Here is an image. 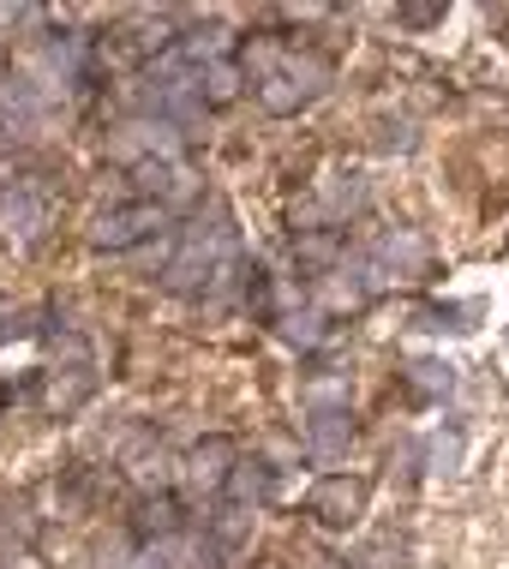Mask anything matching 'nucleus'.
Listing matches in <instances>:
<instances>
[{"instance_id":"13","label":"nucleus","mask_w":509,"mask_h":569,"mask_svg":"<svg viewBox=\"0 0 509 569\" xmlns=\"http://www.w3.org/2000/svg\"><path fill=\"white\" fill-rule=\"evenodd\" d=\"M132 569H192V546L187 540H157V546L138 551Z\"/></svg>"},{"instance_id":"2","label":"nucleus","mask_w":509,"mask_h":569,"mask_svg":"<svg viewBox=\"0 0 509 569\" xmlns=\"http://www.w3.org/2000/svg\"><path fill=\"white\" fill-rule=\"evenodd\" d=\"M234 270V234H228L222 222H198L180 234L174 246V258H168V270H162V282L174 288V295H198V288H210L216 276H228Z\"/></svg>"},{"instance_id":"4","label":"nucleus","mask_w":509,"mask_h":569,"mask_svg":"<svg viewBox=\"0 0 509 569\" xmlns=\"http://www.w3.org/2000/svg\"><path fill=\"white\" fill-rule=\"evenodd\" d=\"M366 498H372V486H366V480H353V473H330V480L312 486L306 510H312V521H323V528H353V521L366 516Z\"/></svg>"},{"instance_id":"7","label":"nucleus","mask_w":509,"mask_h":569,"mask_svg":"<svg viewBox=\"0 0 509 569\" xmlns=\"http://www.w3.org/2000/svg\"><path fill=\"white\" fill-rule=\"evenodd\" d=\"M0 217H7V228L19 240H37L42 228H49V198L30 187V180H12V187L0 192Z\"/></svg>"},{"instance_id":"21","label":"nucleus","mask_w":509,"mask_h":569,"mask_svg":"<svg viewBox=\"0 0 509 569\" xmlns=\"http://www.w3.org/2000/svg\"><path fill=\"white\" fill-rule=\"evenodd\" d=\"M132 473H138L144 486H162V480H168V456H162V450H157V456H138Z\"/></svg>"},{"instance_id":"11","label":"nucleus","mask_w":509,"mask_h":569,"mask_svg":"<svg viewBox=\"0 0 509 569\" xmlns=\"http://www.w3.org/2000/svg\"><path fill=\"white\" fill-rule=\"evenodd\" d=\"M228 498H234V510H252V503H265L270 491H276V473L265 468V461H240L234 473H228Z\"/></svg>"},{"instance_id":"8","label":"nucleus","mask_w":509,"mask_h":569,"mask_svg":"<svg viewBox=\"0 0 509 569\" xmlns=\"http://www.w3.org/2000/svg\"><path fill=\"white\" fill-rule=\"evenodd\" d=\"M234 468H240V456H234V443H228V438H204V443H198V450L187 456L192 486H204V491H222Z\"/></svg>"},{"instance_id":"12","label":"nucleus","mask_w":509,"mask_h":569,"mask_svg":"<svg viewBox=\"0 0 509 569\" xmlns=\"http://www.w3.org/2000/svg\"><path fill=\"white\" fill-rule=\"evenodd\" d=\"M90 383H97V378H90V366L79 360V366H67V378H49V396H42V402H49L54 413H67V408H79L84 402V396H90Z\"/></svg>"},{"instance_id":"9","label":"nucleus","mask_w":509,"mask_h":569,"mask_svg":"<svg viewBox=\"0 0 509 569\" xmlns=\"http://www.w3.org/2000/svg\"><path fill=\"white\" fill-rule=\"evenodd\" d=\"M306 443H312V456L336 461L353 443V420L342 408H312V413H306Z\"/></svg>"},{"instance_id":"14","label":"nucleus","mask_w":509,"mask_h":569,"mask_svg":"<svg viewBox=\"0 0 509 569\" xmlns=\"http://www.w3.org/2000/svg\"><path fill=\"white\" fill-rule=\"evenodd\" d=\"M408 390H413V396H443V390H450V366L413 360V366H408Z\"/></svg>"},{"instance_id":"6","label":"nucleus","mask_w":509,"mask_h":569,"mask_svg":"<svg viewBox=\"0 0 509 569\" xmlns=\"http://www.w3.org/2000/svg\"><path fill=\"white\" fill-rule=\"evenodd\" d=\"M378 264L390 276H402V282H426L431 276V246L413 234V228H396V234L378 240Z\"/></svg>"},{"instance_id":"17","label":"nucleus","mask_w":509,"mask_h":569,"mask_svg":"<svg viewBox=\"0 0 509 569\" xmlns=\"http://www.w3.org/2000/svg\"><path fill=\"white\" fill-rule=\"evenodd\" d=\"M323 300H330V306H348V312H353V306H366V276H360V270H342V282L323 288Z\"/></svg>"},{"instance_id":"3","label":"nucleus","mask_w":509,"mask_h":569,"mask_svg":"<svg viewBox=\"0 0 509 569\" xmlns=\"http://www.w3.org/2000/svg\"><path fill=\"white\" fill-rule=\"evenodd\" d=\"M162 222H168V204H150V198H138V204L102 210L97 228H90V240H97L102 252H127V246H138L144 234H157Z\"/></svg>"},{"instance_id":"15","label":"nucleus","mask_w":509,"mask_h":569,"mask_svg":"<svg viewBox=\"0 0 509 569\" xmlns=\"http://www.w3.org/2000/svg\"><path fill=\"white\" fill-rule=\"evenodd\" d=\"M360 569H408V546L402 540H378L360 551Z\"/></svg>"},{"instance_id":"22","label":"nucleus","mask_w":509,"mask_h":569,"mask_svg":"<svg viewBox=\"0 0 509 569\" xmlns=\"http://www.w3.org/2000/svg\"><path fill=\"white\" fill-rule=\"evenodd\" d=\"M431 461H438V468H456V461H461V438L456 432L438 438V443H431Z\"/></svg>"},{"instance_id":"18","label":"nucleus","mask_w":509,"mask_h":569,"mask_svg":"<svg viewBox=\"0 0 509 569\" xmlns=\"http://www.w3.org/2000/svg\"><path fill=\"white\" fill-rule=\"evenodd\" d=\"M318 325H323V312H288L282 318V336H288V342H300V348H312L318 336H323Z\"/></svg>"},{"instance_id":"23","label":"nucleus","mask_w":509,"mask_h":569,"mask_svg":"<svg viewBox=\"0 0 509 569\" xmlns=\"http://www.w3.org/2000/svg\"><path fill=\"white\" fill-rule=\"evenodd\" d=\"M491 24H509V12H491Z\"/></svg>"},{"instance_id":"20","label":"nucleus","mask_w":509,"mask_h":569,"mask_svg":"<svg viewBox=\"0 0 509 569\" xmlns=\"http://www.w3.org/2000/svg\"><path fill=\"white\" fill-rule=\"evenodd\" d=\"M323 198H330V210H360V198H366V187H360V180H342V187H330V192H323Z\"/></svg>"},{"instance_id":"10","label":"nucleus","mask_w":509,"mask_h":569,"mask_svg":"<svg viewBox=\"0 0 509 569\" xmlns=\"http://www.w3.org/2000/svg\"><path fill=\"white\" fill-rule=\"evenodd\" d=\"M198 97H204V109H228V102L240 97V67L234 60H204V67H198Z\"/></svg>"},{"instance_id":"25","label":"nucleus","mask_w":509,"mask_h":569,"mask_svg":"<svg viewBox=\"0 0 509 569\" xmlns=\"http://www.w3.org/2000/svg\"><path fill=\"white\" fill-rule=\"evenodd\" d=\"M0 540H7V528H0Z\"/></svg>"},{"instance_id":"24","label":"nucleus","mask_w":509,"mask_h":569,"mask_svg":"<svg viewBox=\"0 0 509 569\" xmlns=\"http://www.w3.org/2000/svg\"><path fill=\"white\" fill-rule=\"evenodd\" d=\"M312 569H342V563H312Z\"/></svg>"},{"instance_id":"1","label":"nucleus","mask_w":509,"mask_h":569,"mask_svg":"<svg viewBox=\"0 0 509 569\" xmlns=\"http://www.w3.org/2000/svg\"><path fill=\"white\" fill-rule=\"evenodd\" d=\"M246 60L258 67V102H265L270 114H300L323 90V79H330V67H323L318 54H276V49H265V42H258Z\"/></svg>"},{"instance_id":"16","label":"nucleus","mask_w":509,"mask_h":569,"mask_svg":"<svg viewBox=\"0 0 509 569\" xmlns=\"http://www.w3.org/2000/svg\"><path fill=\"white\" fill-rule=\"evenodd\" d=\"M295 252H300V264H330V258H336V228L300 234V240H295Z\"/></svg>"},{"instance_id":"5","label":"nucleus","mask_w":509,"mask_h":569,"mask_svg":"<svg viewBox=\"0 0 509 569\" xmlns=\"http://www.w3.org/2000/svg\"><path fill=\"white\" fill-rule=\"evenodd\" d=\"M108 150H114L120 162H157L174 150V120H132V127H120L114 138H108Z\"/></svg>"},{"instance_id":"19","label":"nucleus","mask_w":509,"mask_h":569,"mask_svg":"<svg viewBox=\"0 0 509 569\" xmlns=\"http://www.w3.org/2000/svg\"><path fill=\"white\" fill-rule=\"evenodd\" d=\"M396 19L413 24V30H426V24L443 19V7H431V0H408V7H396Z\"/></svg>"}]
</instances>
